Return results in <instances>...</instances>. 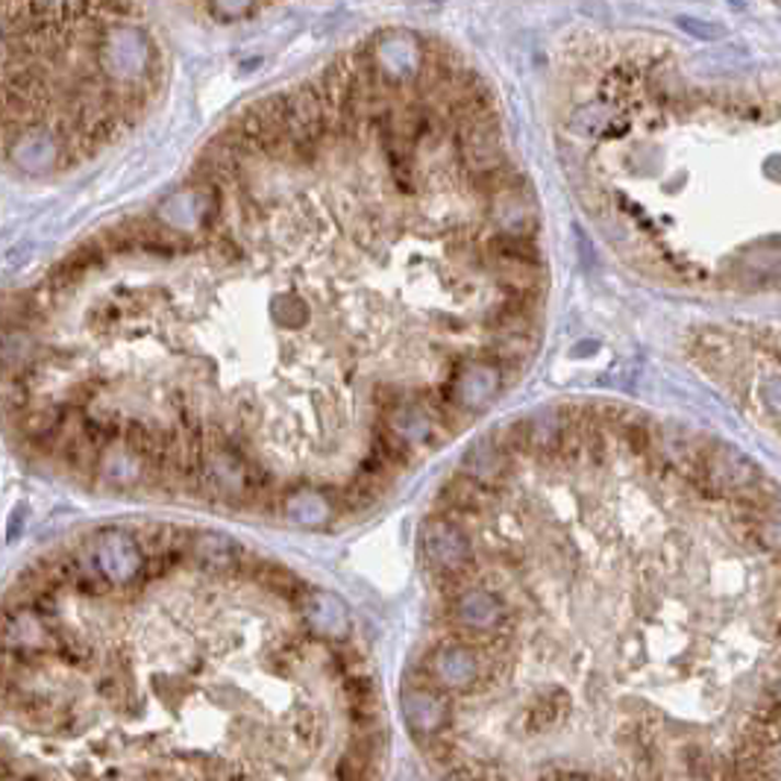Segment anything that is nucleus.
<instances>
[{
    "label": "nucleus",
    "mask_w": 781,
    "mask_h": 781,
    "mask_svg": "<svg viewBox=\"0 0 781 781\" xmlns=\"http://www.w3.org/2000/svg\"><path fill=\"white\" fill-rule=\"evenodd\" d=\"M487 221L503 236L532 239L538 230V203L520 176L508 174L494 192H487Z\"/></svg>",
    "instance_id": "nucleus-4"
},
{
    "label": "nucleus",
    "mask_w": 781,
    "mask_h": 781,
    "mask_svg": "<svg viewBox=\"0 0 781 781\" xmlns=\"http://www.w3.org/2000/svg\"><path fill=\"white\" fill-rule=\"evenodd\" d=\"M206 3L211 15L221 21H241L256 7V0H206Z\"/></svg>",
    "instance_id": "nucleus-9"
},
{
    "label": "nucleus",
    "mask_w": 781,
    "mask_h": 781,
    "mask_svg": "<svg viewBox=\"0 0 781 781\" xmlns=\"http://www.w3.org/2000/svg\"><path fill=\"white\" fill-rule=\"evenodd\" d=\"M274 571L159 520L38 550L0 594V781H259L248 611Z\"/></svg>",
    "instance_id": "nucleus-1"
},
{
    "label": "nucleus",
    "mask_w": 781,
    "mask_h": 781,
    "mask_svg": "<svg viewBox=\"0 0 781 781\" xmlns=\"http://www.w3.org/2000/svg\"><path fill=\"white\" fill-rule=\"evenodd\" d=\"M3 157L24 176H47L71 162V141L47 124H27L7 136Z\"/></svg>",
    "instance_id": "nucleus-3"
},
{
    "label": "nucleus",
    "mask_w": 781,
    "mask_h": 781,
    "mask_svg": "<svg viewBox=\"0 0 781 781\" xmlns=\"http://www.w3.org/2000/svg\"><path fill=\"white\" fill-rule=\"evenodd\" d=\"M567 129L579 138H620L629 129V118L608 101H590L571 112Z\"/></svg>",
    "instance_id": "nucleus-6"
},
{
    "label": "nucleus",
    "mask_w": 781,
    "mask_h": 781,
    "mask_svg": "<svg viewBox=\"0 0 781 781\" xmlns=\"http://www.w3.org/2000/svg\"><path fill=\"white\" fill-rule=\"evenodd\" d=\"M435 3H441V0H435Z\"/></svg>",
    "instance_id": "nucleus-13"
},
{
    "label": "nucleus",
    "mask_w": 781,
    "mask_h": 781,
    "mask_svg": "<svg viewBox=\"0 0 781 781\" xmlns=\"http://www.w3.org/2000/svg\"><path fill=\"white\" fill-rule=\"evenodd\" d=\"M728 3H732V7H744L746 0H728Z\"/></svg>",
    "instance_id": "nucleus-12"
},
{
    "label": "nucleus",
    "mask_w": 781,
    "mask_h": 781,
    "mask_svg": "<svg viewBox=\"0 0 781 781\" xmlns=\"http://www.w3.org/2000/svg\"><path fill=\"white\" fill-rule=\"evenodd\" d=\"M676 24H679V30H685L690 38H697V42H720V38L726 36V27H720L714 21L693 19V15H679Z\"/></svg>",
    "instance_id": "nucleus-8"
},
{
    "label": "nucleus",
    "mask_w": 781,
    "mask_h": 781,
    "mask_svg": "<svg viewBox=\"0 0 781 781\" xmlns=\"http://www.w3.org/2000/svg\"><path fill=\"white\" fill-rule=\"evenodd\" d=\"M94 71L120 92H141L157 68V47L148 30L133 21H110L103 24L92 45Z\"/></svg>",
    "instance_id": "nucleus-2"
},
{
    "label": "nucleus",
    "mask_w": 781,
    "mask_h": 781,
    "mask_svg": "<svg viewBox=\"0 0 781 781\" xmlns=\"http://www.w3.org/2000/svg\"><path fill=\"white\" fill-rule=\"evenodd\" d=\"M80 0H33V10L42 15H56V12H71V7H77Z\"/></svg>",
    "instance_id": "nucleus-10"
},
{
    "label": "nucleus",
    "mask_w": 781,
    "mask_h": 781,
    "mask_svg": "<svg viewBox=\"0 0 781 781\" xmlns=\"http://www.w3.org/2000/svg\"><path fill=\"white\" fill-rule=\"evenodd\" d=\"M459 133H461V141H459L461 165L468 168V174L473 176L476 183H485L487 176L506 171V150H503V136H499L496 115L470 120V124H464Z\"/></svg>",
    "instance_id": "nucleus-5"
},
{
    "label": "nucleus",
    "mask_w": 781,
    "mask_h": 781,
    "mask_svg": "<svg viewBox=\"0 0 781 781\" xmlns=\"http://www.w3.org/2000/svg\"><path fill=\"white\" fill-rule=\"evenodd\" d=\"M271 312H274V321L279 326H303L309 321V309L300 297H276Z\"/></svg>",
    "instance_id": "nucleus-7"
},
{
    "label": "nucleus",
    "mask_w": 781,
    "mask_h": 781,
    "mask_svg": "<svg viewBox=\"0 0 781 781\" xmlns=\"http://www.w3.org/2000/svg\"><path fill=\"white\" fill-rule=\"evenodd\" d=\"M576 241H579V253H582V262H585V267L594 265V256H590V241L588 236L576 227Z\"/></svg>",
    "instance_id": "nucleus-11"
}]
</instances>
